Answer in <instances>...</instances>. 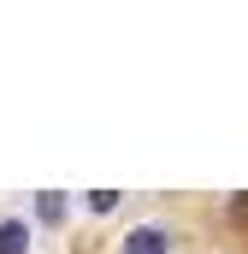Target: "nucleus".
I'll return each mask as SVG.
<instances>
[{"label": "nucleus", "mask_w": 248, "mask_h": 254, "mask_svg": "<svg viewBox=\"0 0 248 254\" xmlns=\"http://www.w3.org/2000/svg\"><path fill=\"white\" fill-rule=\"evenodd\" d=\"M119 254H172V231L166 225H136L119 243Z\"/></svg>", "instance_id": "f257e3e1"}, {"label": "nucleus", "mask_w": 248, "mask_h": 254, "mask_svg": "<svg viewBox=\"0 0 248 254\" xmlns=\"http://www.w3.org/2000/svg\"><path fill=\"white\" fill-rule=\"evenodd\" d=\"M0 254H30V225L24 219H0Z\"/></svg>", "instance_id": "f03ea898"}, {"label": "nucleus", "mask_w": 248, "mask_h": 254, "mask_svg": "<svg viewBox=\"0 0 248 254\" xmlns=\"http://www.w3.org/2000/svg\"><path fill=\"white\" fill-rule=\"evenodd\" d=\"M36 219H42V225H60L65 219V195L60 190H42L36 195Z\"/></svg>", "instance_id": "7ed1b4c3"}, {"label": "nucleus", "mask_w": 248, "mask_h": 254, "mask_svg": "<svg viewBox=\"0 0 248 254\" xmlns=\"http://www.w3.org/2000/svg\"><path fill=\"white\" fill-rule=\"evenodd\" d=\"M225 213H231V225H243V231H248V190L231 195V207H225Z\"/></svg>", "instance_id": "20e7f679"}, {"label": "nucleus", "mask_w": 248, "mask_h": 254, "mask_svg": "<svg viewBox=\"0 0 248 254\" xmlns=\"http://www.w3.org/2000/svg\"><path fill=\"white\" fill-rule=\"evenodd\" d=\"M89 207H95V213H113V207H119V190H89Z\"/></svg>", "instance_id": "39448f33"}]
</instances>
